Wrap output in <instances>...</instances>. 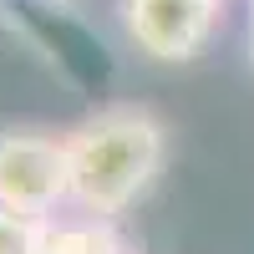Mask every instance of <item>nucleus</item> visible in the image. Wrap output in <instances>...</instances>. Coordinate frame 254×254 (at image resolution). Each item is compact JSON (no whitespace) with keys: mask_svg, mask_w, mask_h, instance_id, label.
<instances>
[{"mask_svg":"<svg viewBox=\"0 0 254 254\" xmlns=\"http://www.w3.org/2000/svg\"><path fill=\"white\" fill-rule=\"evenodd\" d=\"M46 254H127V244L112 229V219H87L71 229H51Z\"/></svg>","mask_w":254,"mask_h":254,"instance_id":"nucleus-4","label":"nucleus"},{"mask_svg":"<svg viewBox=\"0 0 254 254\" xmlns=\"http://www.w3.org/2000/svg\"><path fill=\"white\" fill-rule=\"evenodd\" d=\"M71 198V158L66 132L41 127H0V208L51 214Z\"/></svg>","mask_w":254,"mask_h":254,"instance_id":"nucleus-2","label":"nucleus"},{"mask_svg":"<svg viewBox=\"0 0 254 254\" xmlns=\"http://www.w3.org/2000/svg\"><path fill=\"white\" fill-rule=\"evenodd\" d=\"M51 219L46 214H20V208H0V254H46Z\"/></svg>","mask_w":254,"mask_h":254,"instance_id":"nucleus-5","label":"nucleus"},{"mask_svg":"<svg viewBox=\"0 0 254 254\" xmlns=\"http://www.w3.org/2000/svg\"><path fill=\"white\" fill-rule=\"evenodd\" d=\"M249 61H254V26H249Z\"/></svg>","mask_w":254,"mask_h":254,"instance_id":"nucleus-6","label":"nucleus"},{"mask_svg":"<svg viewBox=\"0 0 254 254\" xmlns=\"http://www.w3.org/2000/svg\"><path fill=\"white\" fill-rule=\"evenodd\" d=\"M71 158V198L87 219H117L147 188L158 183L168 163V127L153 107H102L81 117L66 132Z\"/></svg>","mask_w":254,"mask_h":254,"instance_id":"nucleus-1","label":"nucleus"},{"mask_svg":"<svg viewBox=\"0 0 254 254\" xmlns=\"http://www.w3.org/2000/svg\"><path fill=\"white\" fill-rule=\"evenodd\" d=\"M229 0H117L127 41L163 66H183L198 61L224 26Z\"/></svg>","mask_w":254,"mask_h":254,"instance_id":"nucleus-3","label":"nucleus"}]
</instances>
